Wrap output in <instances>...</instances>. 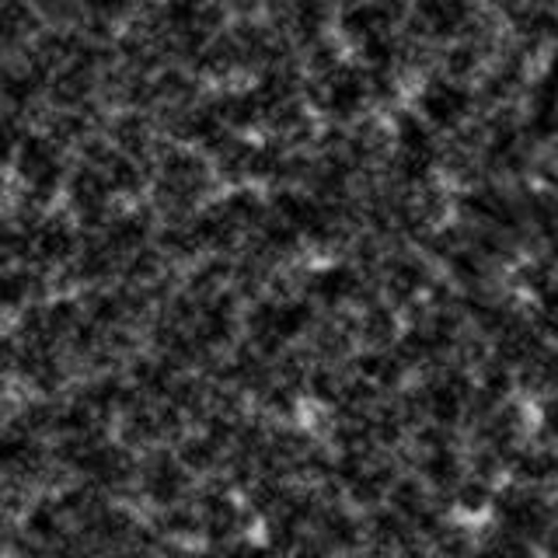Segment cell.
I'll list each match as a JSON object with an SVG mask.
<instances>
[{
	"label": "cell",
	"mask_w": 558,
	"mask_h": 558,
	"mask_svg": "<svg viewBox=\"0 0 558 558\" xmlns=\"http://www.w3.org/2000/svg\"><path fill=\"white\" fill-rule=\"evenodd\" d=\"M70 252H74V231L66 223H39V231L32 238V255L46 262V266H57V262H66Z\"/></svg>",
	"instance_id": "cell-1"
},
{
	"label": "cell",
	"mask_w": 558,
	"mask_h": 558,
	"mask_svg": "<svg viewBox=\"0 0 558 558\" xmlns=\"http://www.w3.org/2000/svg\"><path fill=\"white\" fill-rule=\"evenodd\" d=\"M25 531L32 534V537H52L57 534V513L49 510V506H43V502H35L32 510H28V517H25Z\"/></svg>",
	"instance_id": "cell-2"
},
{
	"label": "cell",
	"mask_w": 558,
	"mask_h": 558,
	"mask_svg": "<svg viewBox=\"0 0 558 558\" xmlns=\"http://www.w3.org/2000/svg\"><path fill=\"white\" fill-rule=\"evenodd\" d=\"M0 192H4V182H0Z\"/></svg>",
	"instance_id": "cell-3"
}]
</instances>
